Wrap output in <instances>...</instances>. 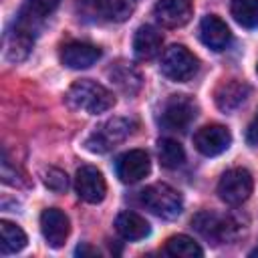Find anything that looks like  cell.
<instances>
[{
	"label": "cell",
	"instance_id": "obj_18",
	"mask_svg": "<svg viewBox=\"0 0 258 258\" xmlns=\"http://www.w3.org/2000/svg\"><path fill=\"white\" fill-rule=\"evenodd\" d=\"M161 44H163V36L155 26L143 24L135 30L133 52L139 60H151L153 56H157L161 52Z\"/></svg>",
	"mask_w": 258,
	"mask_h": 258
},
{
	"label": "cell",
	"instance_id": "obj_15",
	"mask_svg": "<svg viewBox=\"0 0 258 258\" xmlns=\"http://www.w3.org/2000/svg\"><path fill=\"white\" fill-rule=\"evenodd\" d=\"M200 38H202V42L208 48H212V50H224L230 44L232 34H230V28L226 26V22L220 16L208 14L200 22Z\"/></svg>",
	"mask_w": 258,
	"mask_h": 258
},
{
	"label": "cell",
	"instance_id": "obj_23",
	"mask_svg": "<svg viewBox=\"0 0 258 258\" xmlns=\"http://www.w3.org/2000/svg\"><path fill=\"white\" fill-rule=\"evenodd\" d=\"M157 155H159V163L167 169H177L185 161V151H183L181 143L175 139H169V137L159 139Z\"/></svg>",
	"mask_w": 258,
	"mask_h": 258
},
{
	"label": "cell",
	"instance_id": "obj_6",
	"mask_svg": "<svg viewBox=\"0 0 258 258\" xmlns=\"http://www.w3.org/2000/svg\"><path fill=\"white\" fill-rule=\"evenodd\" d=\"M131 129H133V123L129 119H123V117L109 119L87 137L85 147L93 153H105V151L117 147L121 141H125L129 137Z\"/></svg>",
	"mask_w": 258,
	"mask_h": 258
},
{
	"label": "cell",
	"instance_id": "obj_19",
	"mask_svg": "<svg viewBox=\"0 0 258 258\" xmlns=\"http://www.w3.org/2000/svg\"><path fill=\"white\" fill-rule=\"evenodd\" d=\"M115 230L125 240H143L149 236V222L137 212H121L115 220Z\"/></svg>",
	"mask_w": 258,
	"mask_h": 258
},
{
	"label": "cell",
	"instance_id": "obj_20",
	"mask_svg": "<svg viewBox=\"0 0 258 258\" xmlns=\"http://www.w3.org/2000/svg\"><path fill=\"white\" fill-rule=\"evenodd\" d=\"M109 79L111 83L125 95H135L141 89V75L135 67L127 62H117L109 69Z\"/></svg>",
	"mask_w": 258,
	"mask_h": 258
},
{
	"label": "cell",
	"instance_id": "obj_1",
	"mask_svg": "<svg viewBox=\"0 0 258 258\" xmlns=\"http://www.w3.org/2000/svg\"><path fill=\"white\" fill-rule=\"evenodd\" d=\"M67 103L77 111L99 115L115 105V95L101 83H95L91 79H81L73 83L71 89L67 91Z\"/></svg>",
	"mask_w": 258,
	"mask_h": 258
},
{
	"label": "cell",
	"instance_id": "obj_26",
	"mask_svg": "<svg viewBox=\"0 0 258 258\" xmlns=\"http://www.w3.org/2000/svg\"><path fill=\"white\" fill-rule=\"evenodd\" d=\"M44 183H46L48 189L60 194V191H67V187H69V177H67V173H64L62 169L50 167V169H46V173H44Z\"/></svg>",
	"mask_w": 258,
	"mask_h": 258
},
{
	"label": "cell",
	"instance_id": "obj_11",
	"mask_svg": "<svg viewBox=\"0 0 258 258\" xmlns=\"http://www.w3.org/2000/svg\"><path fill=\"white\" fill-rule=\"evenodd\" d=\"M157 22L165 28H179L191 20V0H159L153 8Z\"/></svg>",
	"mask_w": 258,
	"mask_h": 258
},
{
	"label": "cell",
	"instance_id": "obj_16",
	"mask_svg": "<svg viewBox=\"0 0 258 258\" xmlns=\"http://www.w3.org/2000/svg\"><path fill=\"white\" fill-rule=\"evenodd\" d=\"M32 42H34L32 30H28L22 24H16L14 30H8L4 34V56L10 62H20L28 56Z\"/></svg>",
	"mask_w": 258,
	"mask_h": 258
},
{
	"label": "cell",
	"instance_id": "obj_9",
	"mask_svg": "<svg viewBox=\"0 0 258 258\" xmlns=\"http://www.w3.org/2000/svg\"><path fill=\"white\" fill-rule=\"evenodd\" d=\"M75 189L79 194V198L87 204H99L103 202L105 194H107V183L103 173L93 167V165H83L77 169L75 175Z\"/></svg>",
	"mask_w": 258,
	"mask_h": 258
},
{
	"label": "cell",
	"instance_id": "obj_30",
	"mask_svg": "<svg viewBox=\"0 0 258 258\" xmlns=\"http://www.w3.org/2000/svg\"><path fill=\"white\" fill-rule=\"evenodd\" d=\"M250 256H258V248H254V250L250 252Z\"/></svg>",
	"mask_w": 258,
	"mask_h": 258
},
{
	"label": "cell",
	"instance_id": "obj_7",
	"mask_svg": "<svg viewBox=\"0 0 258 258\" xmlns=\"http://www.w3.org/2000/svg\"><path fill=\"white\" fill-rule=\"evenodd\" d=\"M254 181H252V173L244 167H234L228 169L220 181H218V196L222 202L230 204V206H240L242 202H246L252 194Z\"/></svg>",
	"mask_w": 258,
	"mask_h": 258
},
{
	"label": "cell",
	"instance_id": "obj_14",
	"mask_svg": "<svg viewBox=\"0 0 258 258\" xmlns=\"http://www.w3.org/2000/svg\"><path fill=\"white\" fill-rule=\"evenodd\" d=\"M79 2L85 6L87 12L99 14L101 18L111 22H123L135 10L133 0H79Z\"/></svg>",
	"mask_w": 258,
	"mask_h": 258
},
{
	"label": "cell",
	"instance_id": "obj_3",
	"mask_svg": "<svg viewBox=\"0 0 258 258\" xmlns=\"http://www.w3.org/2000/svg\"><path fill=\"white\" fill-rule=\"evenodd\" d=\"M141 204L155 216L173 220L181 214V194L167 183H151L141 191Z\"/></svg>",
	"mask_w": 258,
	"mask_h": 258
},
{
	"label": "cell",
	"instance_id": "obj_13",
	"mask_svg": "<svg viewBox=\"0 0 258 258\" xmlns=\"http://www.w3.org/2000/svg\"><path fill=\"white\" fill-rule=\"evenodd\" d=\"M101 58V48L89 42H67L60 48V62L69 69H89Z\"/></svg>",
	"mask_w": 258,
	"mask_h": 258
},
{
	"label": "cell",
	"instance_id": "obj_28",
	"mask_svg": "<svg viewBox=\"0 0 258 258\" xmlns=\"http://www.w3.org/2000/svg\"><path fill=\"white\" fill-rule=\"evenodd\" d=\"M246 141H248V145H258V111H256V115L252 117V121L248 123Z\"/></svg>",
	"mask_w": 258,
	"mask_h": 258
},
{
	"label": "cell",
	"instance_id": "obj_8",
	"mask_svg": "<svg viewBox=\"0 0 258 258\" xmlns=\"http://www.w3.org/2000/svg\"><path fill=\"white\" fill-rule=\"evenodd\" d=\"M230 143H232V133L228 127H224L220 123L204 125L194 135L196 149L206 157H214V155L224 153L230 147Z\"/></svg>",
	"mask_w": 258,
	"mask_h": 258
},
{
	"label": "cell",
	"instance_id": "obj_17",
	"mask_svg": "<svg viewBox=\"0 0 258 258\" xmlns=\"http://www.w3.org/2000/svg\"><path fill=\"white\" fill-rule=\"evenodd\" d=\"M248 95H250V87L246 83H242V81L232 79V81L222 83L216 89L214 101H216V105H218L220 111L230 113V111H236L248 99Z\"/></svg>",
	"mask_w": 258,
	"mask_h": 258
},
{
	"label": "cell",
	"instance_id": "obj_5",
	"mask_svg": "<svg viewBox=\"0 0 258 258\" xmlns=\"http://www.w3.org/2000/svg\"><path fill=\"white\" fill-rule=\"evenodd\" d=\"M198 115V103L187 95H171L159 115V123L167 131H185Z\"/></svg>",
	"mask_w": 258,
	"mask_h": 258
},
{
	"label": "cell",
	"instance_id": "obj_10",
	"mask_svg": "<svg viewBox=\"0 0 258 258\" xmlns=\"http://www.w3.org/2000/svg\"><path fill=\"white\" fill-rule=\"evenodd\" d=\"M40 232L50 248H60L71 232L69 216L58 208H48L40 214Z\"/></svg>",
	"mask_w": 258,
	"mask_h": 258
},
{
	"label": "cell",
	"instance_id": "obj_24",
	"mask_svg": "<svg viewBox=\"0 0 258 258\" xmlns=\"http://www.w3.org/2000/svg\"><path fill=\"white\" fill-rule=\"evenodd\" d=\"M230 12L244 28H258V0H232Z\"/></svg>",
	"mask_w": 258,
	"mask_h": 258
},
{
	"label": "cell",
	"instance_id": "obj_25",
	"mask_svg": "<svg viewBox=\"0 0 258 258\" xmlns=\"http://www.w3.org/2000/svg\"><path fill=\"white\" fill-rule=\"evenodd\" d=\"M58 4H60V0H26V6L22 10L20 20L26 22L28 26H32L36 20H42L44 16L54 12V8Z\"/></svg>",
	"mask_w": 258,
	"mask_h": 258
},
{
	"label": "cell",
	"instance_id": "obj_22",
	"mask_svg": "<svg viewBox=\"0 0 258 258\" xmlns=\"http://www.w3.org/2000/svg\"><path fill=\"white\" fill-rule=\"evenodd\" d=\"M165 252L175 258H202L204 256V250L200 248V244L185 234L171 236L165 242Z\"/></svg>",
	"mask_w": 258,
	"mask_h": 258
},
{
	"label": "cell",
	"instance_id": "obj_29",
	"mask_svg": "<svg viewBox=\"0 0 258 258\" xmlns=\"http://www.w3.org/2000/svg\"><path fill=\"white\" fill-rule=\"evenodd\" d=\"M77 254H79V256H99V250H97V248H91V246H87V244H83V246L77 248Z\"/></svg>",
	"mask_w": 258,
	"mask_h": 258
},
{
	"label": "cell",
	"instance_id": "obj_12",
	"mask_svg": "<svg viewBox=\"0 0 258 258\" xmlns=\"http://www.w3.org/2000/svg\"><path fill=\"white\" fill-rule=\"evenodd\" d=\"M151 169L149 155L143 149H131L117 159V177L123 183L141 181Z\"/></svg>",
	"mask_w": 258,
	"mask_h": 258
},
{
	"label": "cell",
	"instance_id": "obj_31",
	"mask_svg": "<svg viewBox=\"0 0 258 258\" xmlns=\"http://www.w3.org/2000/svg\"><path fill=\"white\" fill-rule=\"evenodd\" d=\"M256 73H258V64H256Z\"/></svg>",
	"mask_w": 258,
	"mask_h": 258
},
{
	"label": "cell",
	"instance_id": "obj_2",
	"mask_svg": "<svg viewBox=\"0 0 258 258\" xmlns=\"http://www.w3.org/2000/svg\"><path fill=\"white\" fill-rule=\"evenodd\" d=\"M191 226L206 238L212 240L214 244L220 242H230L240 234V222L234 216L228 214H216V212H198L191 218Z\"/></svg>",
	"mask_w": 258,
	"mask_h": 258
},
{
	"label": "cell",
	"instance_id": "obj_27",
	"mask_svg": "<svg viewBox=\"0 0 258 258\" xmlns=\"http://www.w3.org/2000/svg\"><path fill=\"white\" fill-rule=\"evenodd\" d=\"M2 179H4V183H10V185H26V179L18 177V169L16 167L12 169L10 159L6 155L2 159Z\"/></svg>",
	"mask_w": 258,
	"mask_h": 258
},
{
	"label": "cell",
	"instance_id": "obj_21",
	"mask_svg": "<svg viewBox=\"0 0 258 258\" xmlns=\"http://www.w3.org/2000/svg\"><path fill=\"white\" fill-rule=\"evenodd\" d=\"M28 238L24 230L8 220H0V252L2 254H16L26 246Z\"/></svg>",
	"mask_w": 258,
	"mask_h": 258
},
{
	"label": "cell",
	"instance_id": "obj_4",
	"mask_svg": "<svg viewBox=\"0 0 258 258\" xmlns=\"http://www.w3.org/2000/svg\"><path fill=\"white\" fill-rule=\"evenodd\" d=\"M200 69L198 56L187 50L183 44H173L169 46L163 56H161V73L175 83H185L189 81Z\"/></svg>",
	"mask_w": 258,
	"mask_h": 258
}]
</instances>
